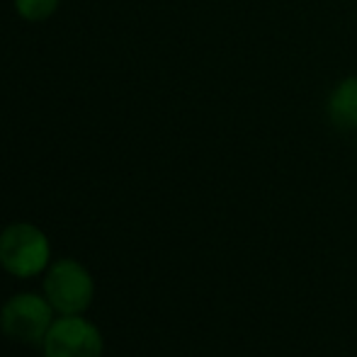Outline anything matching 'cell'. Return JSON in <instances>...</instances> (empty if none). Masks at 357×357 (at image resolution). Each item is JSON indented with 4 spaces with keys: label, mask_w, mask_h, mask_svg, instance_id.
I'll list each match as a JSON object with an SVG mask.
<instances>
[{
    "label": "cell",
    "mask_w": 357,
    "mask_h": 357,
    "mask_svg": "<svg viewBox=\"0 0 357 357\" xmlns=\"http://www.w3.org/2000/svg\"><path fill=\"white\" fill-rule=\"evenodd\" d=\"M326 119L338 132H357V73L340 78L326 98Z\"/></svg>",
    "instance_id": "5b68a950"
},
{
    "label": "cell",
    "mask_w": 357,
    "mask_h": 357,
    "mask_svg": "<svg viewBox=\"0 0 357 357\" xmlns=\"http://www.w3.org/2000/svg\"><path fill=\"white\" fill-rule=\"evenodd\" d=\"M54 324V306L44 294L20 291L13 294L0 309V331L5 338L22 345H39Z\"/></svg>",
    "instance_id": "3957f363"
},
{
    "label": "cell",
    "mask_w": 357,
    "mask_h": 357,
    "mask_svg": "<svg viewBox=\"0 0 357 357\" xmlns=\"http://www.w3.org/2000/svg\"><path fill=\"white\" fill-rule=\"evenodd\" d=\"M52 265V243L39 226L13 221L0 231V268L17 280H32Z\"/></svg>",
    "instance_id": "6da1fadb"
},
{
    "label": "cell",
    "mask_w": 357,
    "mask_h": 357,
    "mask_svg": "<svg viewBox=\"0 0 357 357\" xmlns=\"http://www.w3.org/2000/svg\"><path fill=\"white\" fill-rule=\"evenodd\" d=\"M44 296L59 316L85 314L95 299V280L83 263L59 258L44 273Z\"/></svg>",
    "instance_id": "7a4b0ae2"
},
{
    "label": "cell",
    "mask_w": 357,
    "mask_h": 357,
    "mask_svg": "<svg viewBox=\"0 0 357 357\" xmlns=\"http://www.w3.org/2000/svg\"><path fill=\"white\" fill-rule=\"evenodd\" d=\"M15 13L27 22H44L59 10L61 0H13Z\"/></svg>",
    "instance_id": "8992f818"
},
{
    "label": "cell",
    "mask_w": 357,
    "mask_h": 357,
    "mask_svg": "<svg viewBox=\"0 0 357 357\" xmlns=\"http://www.w3.org/2000/svg\"><path fill=\"white\" fill-rule=\"evenodd\" d=\"M102 333L83 314L54 319L42 343V357H102Z\"/></svg>",
    "instance_id": "277c9868"
}]
</instances>
